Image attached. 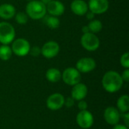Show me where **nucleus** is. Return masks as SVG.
I'll list each match as a JSON object with an SVG mask.
<instances>
[{
	"instance_id": "obj_10",
	"label": "nucleus",
	"mask_w": 129,
	"mask_h": 129,
	"mask_svg": "<svg viewBox=\"0 0 129 129\" xmlns=\"http://www.w3.org/2000/svg\"><path fill=\"white\" fill-rule=\"evenodd\" d=\"M96 68V62L91 57H82L76 63V69L83 73L91 72Z\"/></svg>"
},
{
	"instance_id": "obj_22",
	"label": "nucleus",
	"mask_w": 129,
	"mask_h": 129,
	"mask_svg": "<svg viewBox=\"0 0 129 129\" xmlns=\"http://www.w3.org/2000/svg\"><path fill=\"white\" fill-rule=\"evenodd\" d=\"M14 18H15V20L16 22L18 23V24H20V25H23V24H26L28 21V16L26 13L24 12H18V13H16L15 15H14Z\"/></svg>"
},
{
	"instance_id": "obj_27",
	"label": "nucleus",
	"mask_w": 129,
	"mask_h": 129,
	"mask_svg": "<svg viewBox=\"0 0 129 129\" xmlns=\"http://www.w3.org/2000/svg\"><path fill=\"white\" fill-rule=\"evenodd\" d=\"M121 77H122V80H123V81H125V82H128V81H129L128 69H125V70L123 71L122 74L121 75Z\"/></svg>"
},
{
	"instance_id": "obj_18",
	"label": "nucleus",
	"mask_w": 129,
	"mask_h": 129,
	"mask_svg": "<svg viewBox=\"0 0 129 129\" xmlns=\"http://www.w3.org/2000/svg\"><path fill=\"white\" fill-rule=\"evenodd\" d=\"M61 73L57 68H50L46 72V79L51 82H57L61 79Z\"/></svg>"
},
{
	"instance_id": "obj_29",
	"label": "nucleus",
	"mask_w": 129,
	"mask_h": 129,
	"mask_svg": "<svg viewBox=\"0 0 129 129\" xmlns=\"http://www.w3.org/2000/svg\"><path fill=\"white\" fill-rule=\"evenodd\" d=\"M124 117V121H125V123L126 125V127H128L129 126V113L127 112L125 113V114L123 116Z\"/></svg>"
},
{
	"instance_id": "obj_15",
	"label": "nucleus",
	"mask_w": 129,
	"mask_h": 129,
	"mask_svg": "<svg viewBox=\"0 0 129 129\" xmlns=\"http://www.w3.org/2000/svg\"><path fill=\"white\" fill-rule=\"evenodd\" d=\"M87 94H88V88L85 84L79 82L76 85H73L71 94H72V98L74 100L79 101L83 100L86 97Z\"/></svg>"
},
{
	"instance_id": "obj_7",
	"label": "nucleus",
	"mask_w": 129,
	"mask_h": 129,
	"mask_svg": "<svg viewBox=\"0 0 129 129\" xmlns=\"http://www.w3.org/2000/svg\"><path fill=\"white\" fill-rule=\"evenodd\" d=\"M60 51V45L55 41H48L41 48V54L48 59L56 57Z\"/></svg>"
},
{
	"instance_id": "obj_25",
	"label": "nucleus",
	"mask_w": 129,
	"mask_h": 129,
	"mask_svg": "<svg viewBox=\"0 0 129 129\" xmlns=\"http://www.w3.org/2000/svg\"><path fill=\"white\" fill-rule=\"evenodd\" d=\"M74 99L71 98H67L64 100V104L66 105L67 107H72L74 105Z\"/></svg>"
},
{
	"instance_id": "obj_33",
	"label": "nucleus",
	"mask_w": 129,
	"mask_h": 129,
	"mask_svg": "<svg viewBox=\"0 0 129 129\" xmlns=\"http://www.w3.org/2000/svg\"><path fill=\"white\" fill-rule=\"evenodd\" d=\"M27 1H29H29H32V0H27Z\"/></svg>"
},
{
	"instance_id": "obj_11",
	"label": "nucleus",
	"mask_w": 129,
	"mask_h": 129,
	"mask_svg": "<svg viewBox=\"0 0 129 129\" xmlns=\"http://www.w3.org/2000/svg\"><path fill=\"white\" fill-rule=\"evenodd\" d=\"M64 97L60 93H54L50 95L46 101L48 109L51 110H57L60 109L64 105Z\"/></svg>"
},
{
	"instance_id": "obj_6",
	"label": "nucleus",
	"mask_w": 129,
	"mask_h": 129,
	"mask_svg": "<svg viewBox=\"0 0 129 129\" xmlns=\"http://www.w3.org/2000/svg\"><path fill=\"white\" fill-rule=\"evenodd\" d=\"M61 78L67 85L73 86L80 82L82 76L80 72L76 68L68 67L63 72Z\"/></svg>"
},
{
	"instance_id": "obj_31",
	"label": "nucleus",
	"mask_w": 129,
	"mask_h": 129,
	"mask_svg": "<svg viewBox=\"0 0 129 129\" xmlns=\"http://www.w3.org/2000/svg\"><path fill=\"white\" fill-rule=\"evenodd\" d=\"M113 129H128V127H126V126H125V125H116L115 126H114V128Z\"/></svg>"
},
{
	"instance_id": "obj_23",
	"label": "nucleus",
	"mask_w": 129,
	"mask_h": 129,
	"mask_svg": "<svg viewBox=\"0 0 129 129\" xmlns=\"http://www.w3.org/2000/svg\"><path fill=\"white\" fill-rule=\"evenodd\" d=\"M120 63L121 65L125 68V69H128L129 68V53L128 52H125L124 53L120 58Z\"/></svg>"
},
{
	"instance_id": "obj_13",
	"label": "nucleus",
	"mask_w": 129,
	"mask_h": 129,
	"mask_svg": "<svg viewBox=\"0 0 129 129\" xmlns=\"http://www.w3.org/2000/svg\"><path fill=\"white\" fill-rule=\"evenodd\" d=\"M104 117L105 121L111 125H116L119 123L120 119V114L119 110L113 107H107L104 113Z\"/></svg>"
},
{
	"instance_id": "obj_26",
	"label": "nucleus",
	"mask_w": 129,
	"mask_h": 129,
	"mask_svg": "<svg viewBox=\"0 0 129 129\" xmlns=\"http://www.w3.org/2000/svg\"><path fill=\"white\" fill-rule=\"evenodd\" d=\"M78 107H79V109L80 110V111H82V110H85L87 109V107H88V104H87L85 101L81 100V101H79V104H78Z\"/></svg>"
},
{
	"instance_id": "obj_1",
	"label": "nucleus",
	"mask_w": 129,
	"mask_h": 129,
	"mask_svg": "<svg viewBox=\"0 0 129 129\" xmlns=\"http://www.w3.org/2000/svg\"><path fill=\"white\" fill-rule=\"evenodd\" d=\"M123 85V80L121 75L116 71L110 70L107 72L102 79L103 88L110 93H114L121 89Z\"/></svg>"
},
{
	"instance_id": "obj_16",
	"label": "nucleus",
	"mask_w": 129,
	"mask_h": 129,
	"mask_svg": "<svg viewBox=\"0 0 129 129\" xmlns=\"http://www.w3.org/2000/svg\"><path fill=\"white\" fill-rule=\"evenodd\" d=\"M16 14V8L14 5L5 3L0 5V17L3 20H11Z\"/></svg>"
},
{
	"instance_id": "obj_28",
	"label": "nucleus",
	"mask_w": 129,
	"mask_h": 129,
	"mask_svg": "<svg viewBox=\"0 0 129 129\" xmlns=\"http://www.w3.org/2000/svg\"><path fill=\"white\" fill-rule=\"evenodd\" d=\"M85 15L86 16V18H87L88 20H94V16H95V14H94L93 12H91V11H87V13H86Z\"/></svg>"
},
{
	"instance_id": "obj_17",
	"label": "nucleus",
	"mask_w": 129,
	"mask_h": 129,
	"mask_svg": "<svg viewBox=\"0 0 129 129\" xmlns=\"http://www.w3.org/2000/svg\"><path fill=\"white\" fill-rule=\"evenodd\" d=\"M43 22L50 29H57L60 26V21L57 17L52 16V15H45L43 18Z\"/></svg>"
},
{
	"instance_id": "obj_19",
	"label": "nucleus",
	"mask_w": 129,
	"mask_h": 129,
	"mask_svg": "<svg viewBox=\"0 0 129 129\" xmlns=\"http://www.w3.org/2000/svg\"><path fill=\"white\" fill-rule=\"evenodd\" d=\"M117 110L122 113H125L129 110V98L128 95L121 96L117 101Z\"/></svg>"
},
{
	"instance_id": "obj_30",
	"label": "nucleus",
	"mask_w": 129,
	"mask_h": 129,
	"mask_svg": "<svg viewBox=\"0 0 129 129\" xmlns=\"http://www.w3.org/2000/svg\"><path fill=\"white\" fill-rule=\"evenodd\" d=\"M82 31L83 34H85V33H90L88 25H85V26H82Z\"/></svg>"
},
{
	"instance_id": "obj_9",
	"label": "nucleus",
	"mask_w": 129,
	"mask_h": 129,
	"mask_svg": "<svg viewBox=\"0 0 129 129\" xmlns=\"http://www.w3.org/2000/svg\"><path fill=\"white\" fill-rule=\"evenodd\" d=\"M76 122L79 127L84 129L89 128L94 123V117L89 111L82 110L76 116Z\"/></svg>"
},
{
	"instance_id": "obj_3",
	"label": "nucleus",
	"mask_w": 129,
	"mask_h": 129,
	"mask_svg": "<svg viewBox=\"0 0 129 129\" xmlns=\"http://www.w3.org/2000/svg\"><path fill=\"white\" fill-rule=\"evenodd\" d=\"M14 27L6 21L0 22V43L2 45H9L15 38Z\"/></svg>"
},
{
	"instance_id": "obj_2",
	"label": "nucleus",
	"mask_w": 129,
	"mask_h": 129,
	"mask_svg": "<svg viewBox=\"0 0 129 129\" xmlns=\"http://www.w3.org/2000/svg\"><path fill=\"white\" fill-rule=\"evenodd\" d=\"M26 12L28 17L36 20H40L46 15V5L40 0H32L26 5Z\"/></svg>"
},
{
	"instance_id": "obj_21",
	"label": "nucleus",
	"mask_w": 129,
	"mask_h": 129,
	"mask_svg": "<svg viewBox=\"0 0 129 129\" xmlns=\"http://www.w3.org/2000/svg\"><path fill=\"white\" fill-rule=\"evenodd\" d=\"M88 26L90 33H92L94 34L100 33L103 29V24L101 21L99 20H94V19L89 22V23L88 24Z\"/></svg>"
},
{
	"instance_id": "obj_4",
	"label": "nucleus",
	"mask_w": 129,
	"mask_h": 129,
	"mask_svg": "<svg viewBox=\"0 0 129 129\" xmlns=\"http://www.w3.org/2000/svg\"><path fill=\"white\" fill-rule=\"evenodd\" d=\"M82 46L88 51H94L100 47L99 38L92 33H88L82 35L80 40Z\"/></svg>"
},
{
	"instance_id": "obj_12",
	"label": "nucleus",
	"mask_w": 129,
	"mask_h": 129,
	"mask_svg": "<svg viewBox=\"0 0 129 129\" xmlns=\"http://www.w3.org/2000/svg\"><path fill=\"white\" fill-rule=\"evenodd\" d=\"M46 11L50 15L59 17L63 14L65 6L59 0H52L46 5Z\"/></svg>"
},
{
	"instance_id": "obj_24",
	"label": "nucleus",
	"mask_w": 129,
	"mask_h": 129,
	"mask_svg": "<svg viewBox=\"0 0 129 129\" xmlns=\"http://www.w3.org/2000/svg\"><path fill=\"white\" fill-rule=\"evenodd\" d=\"M29 53L33 57H39L41 54V48L39 46H33L30 48Z\"/></svg>"
},
{
	"instance_id": "obj_20",
	"label": "nucleus",
	"mask_w": 129,
	"mask_h": 129,
	"mask_svg": "<svg viewBox=\"0 0 129 129\" xmlns=\"http://www.w3.org/2000/svg\"><path fill=\"white\" fill-rule=\"evenodd\" d=\"M12 54L13 52L11 48L8 45H2L0 46V59L2 60H8L11 58Z\"/></svg>"
},
{
	"instance_id": "obj_8",
	"label": "nucleus",
	"mask_w": 129,
	"mask_h": 129,
	"mask_svg": "<svg viewBox=\"0 0 129 129\" xmlns=\"http://www.w3.org/2000/svg\"><path fill=\"white\" fill-rule=\"evenodd\" d=\"M88 10L94 14H102L109 8L108 0H89L88 3Z\"/></svg>"
},
{
	"instance_id": "obj_5",
	"label": "nucleus",
	"mask_w": 129,
	"mask_h": 129,
	"mask_svg": "<svg viewBox=\"0 0 129 129\" xmlns=\"http://www.w3.org/2000/svg\"><path fill=\"white\" fill-rule=\"evenodd\" d=\"M12 52L18 56V57H24L29 53L30 50V44L29 42L23 38H19L17 39H14L11 45Z\"/></svg>"
},
{
	"instance_id": "obj_32",
	"label": "nucleus",
	"mask_w": 129,
	"mask_h": 129,
	"mask_svg": "<svg viewBox=\"0 0 129 129\" xmlns=\"http://www.w3.org/2000/svg\"><path fill=\"white\" fill-rule=\"evenodd\" d=\"M40 1H41V2H42L43 4H44V5H48V3H49L51 1H52V0H40Z\"/></svg>"
},
{
	"instance_id": "obj_14",
	"label": "nucleus",
	"mask_w": 129,
	"mask_h": 129,
	"mask_svg": "<svg viewBox=\"0 0 129 129\" xmlns=\"http://www.w3.org/2000/svg\"><path fill=\"white\" fill-rule=\"evenodd\" d=\"M70 9L76 15L83 16L88 11V6L84 0H73L70 4Z\"/></svg>"
}]
</instances>
